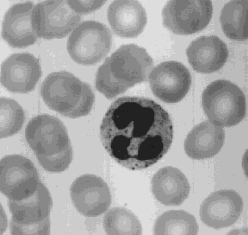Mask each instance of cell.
<instances>
[{"label":"cell","mask_w":248,"mask_h":235,"mask_svg":"<svg viewBox=\"0 0 248 235\" xmlns=\"http://www.w3.org/2000/svg\"><path fill=\"white\" fill-rule=\"evenodd\" d=\"M105 151L117 164L131 170L155 165L173 140L170 115L157 102L142 97H122L113 102L100 126Z\"/></svg>","instance_id":"cell-1"},{"label":"cell","mask_w":248,"mask_h":235,"mask_svg":"<svg viewBox=\"0 0 248 235\" xmlns=\"http://www.w3.org/2000/svg\"><path fill=\"white\" fill-rule=\"evenodd\" d=\"M153 66V59L145 49L136 44L123 45L98 68L96 87L106 98H115L146 82Z\"/></svg>","instance_id":"cell-2"},{"label":"cell","mask_w":248,"mask_h":235,"mask_svg":"<svg viewBox=\"0 0 248 235\" xmlns=\"http://www.w3.org/2000/svg\"><path fill=\"white\" fill-rule=\"evenodd\" d=\"M41 95L51 110L71 118L88 115L95 102L92 87L66 71L48 75L41 87Z\"/></svg>","instance_id":"cell-3"},{"label":"cell","mask_w":248,"mask_h":235,"mask_svg":"<svg viewBox=\"0 0 248 235\" xmlns=\"http://www.w3.org/2000/svg\"><path fill=\"white\" fill-rule=\"evenodd\" d=\"M202 103L209 122L222 128L237 126L246 116L244 93L229 81L210 83L202 93Z\"/></svg>","instance_id":"cell-4"},{"label":"cell","mask_w":248,"mask_h":235,"mask_svg":"<svg viewBox=\"0 0 248 235\" xmlns=\"http://www.w3.org/2000/svg\"><path fill=\"white\" fill-rule=\"evenodd\" d=\"M112 47V35L105 24L85 21L78 25L67 40V52L75 63L92 66L99 63Z\"/></svg>","instance_id":"cell-5"},{"label":"cell","mask_w":248,"mask_h":235,"mask_svg":"<svg viewBox=\"0 0 248 235\" xmlns=\"http://www.w3.org/2000/svg\"><path fill=\"white\" fill-rule=\"evenodd\" d=\"M81 16L71 8L67 1H43L35 4L32 25L38 37L61 39L76 29Z\"/></svg>","instance_id":"cell-6"},{"label":"cell","mask_w":248,"mask_h":235,"mask_svg":"<svg viewBox=\"0 0 248 235\" xmlns=\"http://www.w3.org/2000/svg\"><path fill=\"white\" fill-rule=\"evenodd\" d=\"M212 13L211 1H168L163 8V24L177 35H193L207 27Z\"/></svg>","instance_id":"cell-7"},{"label":"cell","mask_w":248,"mask_h":235,"mask_svg":"<svg viewBox=\"0 0 248 235\" xmlns=\"http://www.w3.org/2000/svg\"><path fill=\"white\" fill-rule=\"evenodd\" d=\"M38 171L27 157L8 155L0 162V190L10 200L26 199L36 191Z\"/></svg>","instance_id":"cell-8"},{"label":"cell","mask_w":248,"mask_h":235,"mask_svg":"<svg viewBox=\"0 0 248 235\" xmlns=\"http://www.w3.org/2000/svg\"><path fill=\"white\" fill-rule=\"evenodd\" d=\"M25 137L35 155L53 156L71 145L66 126L48 114L33 118L25 130Z\"/></svg>","instance_id":"cell-9"},{"label":"cell","mask_w":248,"mask_h":235,"mask_svg":"<svg viewBox=\"0 0 248 235\" xmlns=\"http://www.w3.org/2000/svg\"><path fill=\"white\" fill-rule=\"evenodd\" d=\"M148 81L153 94L167 104L181 101L191 86L190 71L176 61L164 62L153 68Z\"/></svg>","instance_id":"cell-10"},{"label":"cell","mask_w":248,"mask_h":235,"mask_svg":"<svg viewBox=\"0 0 248 235\" xmlns=\"http://www.w3.org/2000/svg\"><path fill=\"white\" fill-rule=\"evenodd\" d=\"M70 194L75 208L86 217L103 215L111 204L108 185L95 175L78 176L71 185Z\"/></svg>","instance_id":"cell-11"},{"label":"cell","mask_w":248,"mask_h":235,"mask_svg":"<svg viewBox=\"0 0 248 235\" xmlns=\"http://www.w3.org/2000/svg\"><path fill=\"white\" fill-rule=\"evenodd\" d=\"M242 210L241 196L232 189H222L212 193L203 201L199 215L207 227L221 229L235 223Z\"/></svg>","instance_id":"cell-12"},{"label":"cell","mask_w":248,"mask_h":235,"mask_svg":"<svg viewBox=\"0 0 248 235\" xmlns=\"http://www.w3.org/2000/svg\"><path fill=\"white\" fill-rule=\"evenodd\" d=\"M38 60L28 53L14 54L1 67V83L12 93L28 94L35 89L42 76Z\"/></svg>","instance_id":"cell-13"},{"label":"cell","mask_w":248,"mask_h":235,"mask_svg":"<svg viewBox=\"0 0 248 235\" xmlns=\"http://www.w3.org/2000/svg\"><path fill=\"white\" fill-rule=\"evenodd\" d=\"M186 55L194 70L211 74L223 67L229 58V51L226 43L217 35H204L190 43Z\"/></svg>","instance_id":"cell-14"},{"label":"cell","mask_w":248,"mask_h":235,"mask_svg":"<svg viewBox=\"0 0 248 235\" xmlns=\"http://www.w3.org/2000/svg\"><path fill=\"white\" fill-rule=\"evenodd\" d=\"M35 4L25 2L14 4L4 15L2 36L12 48L23 49L37 41L38 35L32 25V12Z\"/></svg>","instance_id":"cell-15"},{"label":"cell","mask_w":248,"mask_h":235,"mask_svg":"<svg viewBox=\"0 0 248 235\" xmlns=\"http://www.w3.org/2000/svg\"><path fill=\"white\" fill-rule=\"evenodd\" d=\"M108 24L120 37L134 38L143 32L147 23V12L136 0H116L107 11Z\"/></svg>","instance_id":"cell-16"},{"label":"cell","mask_w":248,"mask_h":235,"mask_svg":"<svg viewBox=\"0 0 248 235\" xmlns=\"http://www.w3.org/2000/svg\"><path fill=\"white\" fill-rule=\"evenodd\" d=\"M156 200L166 206H179L190 195V184L185 174L174 167L160 168L151 181Z\"/></svg>","instance_id":"cell-17"},{"label":"cell","mask_w":248,"mask_h":235,"mask_svg":"<svg viewBox=\"0 0 248 235\" xmlns=\"http://www.w3.org/2000/svg\"><path fill=\"white\" fill-rule=\"evenodd\" d=\"M224 141L225 131L222 127L211 122H202L187 135L185 151L192 159H209L220 152Z\"/></svg>","instance_id":"cell-18"},{"label":"cell","mask_w":248,"mask_h":235,"mask_svg":"<svg viewBox=\"0 0 248 235\" xmlns=\"http://www.w3.org/2000/svg\"><path fill=\"white\" fill-rule=\"evenodd\" d=\"M53 200L46 186L41 182L32 196L20 201H9L12 219L20 224L38 223L49 217Z\"/></svg>","instance_id":"cell-19"},{"label":"cell","mask_w":248,"mask_h":235,"mask_svg":"<svg viewBox=\"0 0 248 235\" xmlns=\"http://www.w3.org/2000/svg\"><path fill=\"white\" fill-rule=\"evenodd\" d=\"M248 0L230 1L221 10L220 21L225 35L229 39L246 41L248 39Z\"/></svg>","instance_id":"cell-20"},{"label":"cell","mask_w":248,"mask_h":235,"mask_svg":"<svg viewBox=\"0 0 248 235\" xmlns=\"http://www.w3.org/2000/svg\"><path fill=\"white\" fill-rule=\"evenodd\" d=\"M198 224L192 215L184 210H170L155 221L154 235H196Z\"/></svg>","instance_id":"cell-21"},{"label":"cell","mask_w":248,"mask_h":235,"mask_svg":"<svg viewBox=\"0 0 248 235\" xmlns=\"http://www.w3.org/2000/svg\"><path fill=\"white\" fill-rule=\"evenodd\" d=\"M104 228L108 235H140L142 227L133 212L125 208H114L107 212Z\"/></svg>","instance_id":"cell-22"},{"label":"cell","mask_w":248,"mask_h":235,"mask_svg":"<svg viewBox=\"0 0 248 235\" xmlns=\"http://www.w3.org/2000/svg\"><path fill=\"white\" fill-rule=\"evenodd\" d=\"M25 120L23 107L12 99H0V137H12L19 132Z\"/></svg>","instance_id":"cell-23"},{"label":"cell","mask_w":248,"mask_h":235,"mask_svg":"<svg viewBox=\"0 0 248 235\" xmlns=\"http://www.w3.org/2000/svg\"><path fill=\"white\" fill-rule=\"evenodd\" d=\"M39 164L43 168L51 173H61L68 168L74 157L73 148L70 145L67 149L62 152L55 154L53 156H44L36 155Z\"/></svg>","instance_id":"cell-24"},{"label":"cell","mask_w":248,"mask_h":235,"mask_svg":"<svg viewBox=\"0 0 248 235\" xmlns=\"http://www.w3.org/2000/svg\"><path fill=\"white\" fill-rule=\"evenodd\" d=\"M10 231L12 235H47L50 234V219L47 217L38 223L20 224L12 219Z\"/></svg>","instance_id":"cell-25"},{"label":"cell","mask_w":248,"mask_h":235,"mask_svg":"<svg viewBox=\"0 0 248 235\" xmlns=\"http://www.w3.org/2000/svg\"><path fill=\"white\" fill-rule=\"evenodd\" d=\"M67 3L71 6V8L74 10V12L79 14V15H85L90 12L97 11L101 8L106 1H85V0H69Z\"/></svg>","instance_id":"cell-26"}]
</instances>
